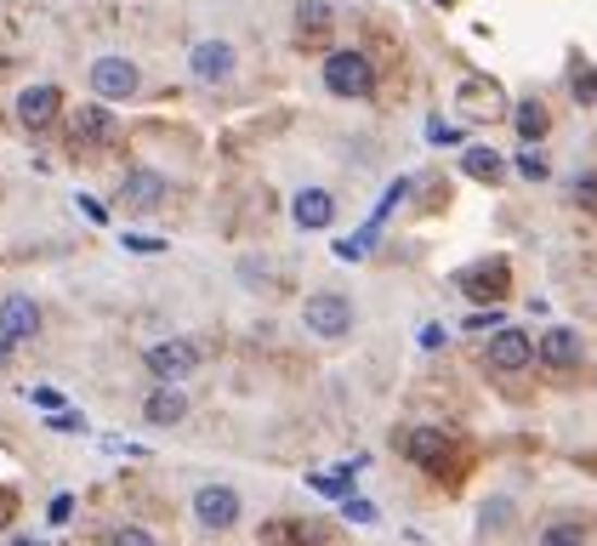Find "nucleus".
<instances>
[{"label":"nucleus","mask_w":597,"mask_h":546,"mask_svg":"<svg viewBox=\"0 0 597 546\" xmlns=\"http://www.w3.org/2000/svg\"><path fill=\"white\" fill-rule=\"evenodd\" d=\"M518 171H524L530 183H540V177H546V160L535 154V148H524V154H518Z\"/></svg>","instance_id":"obj_26"},{"label":"nucleus","mask_w":597,"mask_h":546,"mask_svg":"<svg viewBox=\"0 0 597 546\" xmlns=\"http://www.w3.org/2000/svg\"><path fill=\"white\" fill-rule=\"evenodd\" d=\"M359 467V461H353ZM353 467H341V473H313L308 484L319 489V495H347V484H353Z\"/></svg>","instance_id":"obj_23"},{"label":"nucleus","mask_w":597,"mask_h":546,"mask_svg":"<svg viewBox=\"0 0 597 546\" xmlns=\"http://www.w3.org/2000/svg\"><path fill=\"white\" fill-rule=\"evenodd\" d=\"M427 137H433L438 148H456V142H461V132H456V126H444V120H427Z\"/></svg>","instance_id":"obj_27"},{"label":"nucleus","mask_w":597,"mask_h":546,"mask_svg":"<svg viewBox=\"0 0 597 546\" xmlns=\"http://www.w3.org/2000/svg\"><path fill=\"white\" fill-rule=\"evenodd\" d=\"M142 415L154 421V427H177V421L188 415V399L177 387H160V393H148V405H142Z\"/></svg>","instance_id":"obj_18"},{"label":"nucleus","mask_w":597,"mask_h":546,"mask_svg":"<svg viewBox=\"0 0 597 546\" xmlns=\"http://www.w3.org/2000/svg\"><path fill=\"white\" fill-rule=\"evenodd\" d=\"M461 171H467V177L472 183H501V171H507V160L501 154H495V148H467V154H461Z\"/></svg>","instance_id":"obj_19"},{"label":"nucleus","mask_w":597,"mask_h":546,"mask_svg":"<svg viewBox=\"0 0 597 546\" xmlns=\"http://www.w3.org/2000/svg\"><path fill=\"white\" fill-rule=\"evenodd\" d=\"M456 103H461L467 120H495V114L507 109V97H501V86H495V80H461L456 86Z\"/></svg>","instance_id":"obj_10"},{"label":"nucleus","mask_w":597,"mask_h":546,"mask_svg":"<svg viewBox=\"0 0 597 546\" xmlns=\"http://www.w3.org/2000/svg\"><path fill=\"white\" fill-rule=\"evenodd\" d=\"M52 427H58V433H74V427H80V415H69V410H58V415H52Z\"/></svg>","instance_id":"obj_35"},{"label":"nucleus","mask_w":597,"mask_h":546,"mask_svg":"<svg viewBox=\"0 0 597 546\" xmlns=\"http://www.w3.org/2000/svg\"><path fill=\"white\" fill-rule=\"evenodd\" d=\"M188 63H194L199 80H228V74H234V46L228 40H199Z\"/></svg>","instance_id":"obj_15"},{"label":"nucleus","mask_w":597,"mask_h":546,"mask_svg":"<svg viewBox=\"0 0 597 546\" xmlns=\"http://www.w3.org/2000/svg\"><path fill=\"white\" fill-rule=\"evenodd\" d=\"M74 142H97V148H103V142H120V120L103 109V103H86L80 114H74Z\"/></svg>","instance_id":"obj_13"},{"label":"nucleus","mask_w":597,"mask_h":546,"mask_svg":"<svg viewBox=\"0 0 597 546\" xmlns=\"http://www.w3.org/2000/svg\"><path fill=\"white\" fill-rule=\"evenodd\" d=\"M12 546H35V541H12Z\"/></svg>","instance_id":"obj_37"},{"label":"nucleus","mask_w":597,"mask_h":546,"mask_svg":"<svg viewBox=\"0 0 597 546\" xmlns=\"http://www.w3.org/2000/svg\"><path fill=\"white\" fill-rule=\"evenodd\" d=\"M325 86L336 97H370L376 91V69H370L364 52H331L325 58Z\"/></svg>","instance_id":"obj_1"},{"label":"nucleus","mask_w":597,"mask_h":546,"mask_svg":"<svg viewBox=\"0 0 597 546\" xmlns=\"http://www.w3.org/2000/svg\"><path fill=\"white\" fill-rule=\"evenodd\" d=\"M35 405L40 410H63V393L58 387H35Z\"/></svg>","instance_id":"obj_31"},{"label":"nucleus","mask_w":597,"mask_h":546,"mask_svg":"<svg viewBox=\"0 0 597 546\" xmlns=\"http://www.w3.org/2000/svg\"><path fill=\"white\" fill-rule=\"evenodd\" d=\"M35 331H40L35 296H7V302H0V342H29Z\"/></svg>","instance_id":"obj_8"},{"label":"nucleus","mask_w":597,"mask_h":546,"mask_svg":"<svg viewBox=\"0 0 597 546\" xmlns=\"http://www.w3.org/2000/svg\"><path fill=\"white\" fill-rule=\"evenodd\" d=\"M535 359H540L546 370H575V364H581V336L569 331V325H552V331L540 336Z\"/></svg>","instance_id":"obj_11"},{"label":"nucleus","mask_w":597,"mask_h":546,"mask_svg":"<svg viewBox=\"0 0 597 546\" xmlns=\"http://www.w3.org/2000/svg\"><path fill=\"white\" fill-rule=\"evenodd\" d=\"M69 512H74V501H69V495H58V501H52V524H69Z\"/></svg>","instance_id":"obj_34"},{"label":"nucleus","mask_w":597,"mask_h":546,"mask_svg":"<svg viewBox=\"0 0 597 546\" xmlns=\"http://www.w3.org/2000/svg\"><path fill=\"white\" fill-rule=\"evenodd\" d=\"M405 456H410L415 467H427V473H444V461L456 456V438L444 433V427H415V433L405 438Z\"/></svg>","instance_id":"obj_7"},{"label":"nucleus","mask_w":597,"mask_h":546,"mask_svg":"<svg viewBox=\"0 0 597 546\" xmlns=\"http://www.w3.org/2000/svg\"><path fill=\"white\" fill-rule=\"evenodd\" d=\"M165 177L160 171H148V165H137V171H126V183H120V194H126V206H137V211H154L160 200H165Z\"/></svg>","instance_id":"obj_14"},{"label":"nucleus","mask_w":597,"mask_h":546,"mask_svg":"<svg viewBox=\"0 0 597 546\" xmlns=\"http://www.w3.org/2000/svg\"><path fill=\"white\" fill-rule=\"evenodd\" d=\"M540 546H586V530L581 524H546L540 530Z\"/></svg>","instance_id":"obj_22"},{"label":"nucleus","mask_w":597,"mask_h":546,"mask_svg":"<svg viewBox=\"0 0 597 546\" xmlns=\"http://www.w3.org/2000/svg\"><path fill=\"white\" fill-rule=\"evenodd\" d=\"M456 285L472 296V302H501V296L512 290V268H507V257H489L478 268H467Z\"/></svg>","instance_id":"obj_3"},{"label":"nucleus","mask_w":597,"mask_h":546,"mask_svg":"<svg viewBox=\"0 0 597 546\" xmlns=\"http://www.w3.org/2000/svg\"><path fill=\"white\" fill-rule=\"evenodd\" d=\"M341 512L353 518V524H376V507H370V501H341Z\"/></svg>","instance_id":"obj_28"},{"label":"nucleus","mask_w":597,"mask_h":546,"mask_svg":"<svg viewBox=\"0 0 597 546\" xmlns=\"http://www.w3.org/2000/svg\"><path fill=\"white\" fill-rule=\"evenodd\" d=\"M109 546H154V535L137 530V524H126V530H114V535H109Z\"/></svg>","instance_id":"obj_25"},{"label":"nucleus","mask_w":597,"mask_h":546,"mask_svg":"<svg viewBox=\"0 0 597 546\" xmlns=\"http://www.w3.org/2000/svg\"><path fill=\"white\" fill-rule=\"evenodd\" d=\"M512 126H518V137H524V142H540V137H546V126H552V120H546V109L535 103V97H524V103L512 109Z\"/></svg>","instance_id":"obj_20"},{"label":"nucleus","mask_w":597,"mask_h":546,"mask_svg":"<svg viewBox=\"0 0 597 546\" xmlns=\"http://www.w3.org/2000/svg\"><path fill=\"white\" fill-rule=\"evenodd\" d=\"M575 103L597 109V69H575Z\"/></svg>","instance_id":"obj_24"},{"label":"nucleus","mask_w":597,"mask_h":546,"mask_svg":"<svg viewBox=\"0 0 597 546\" xmlns=\"http://www.w3.org/2000/svg\"><path fill=\"white\" fill-rule=\"evenodd\" d=\"M530 359H535V342L518 331V325H501V331L489 336V364L495 370H524Z\"/></svg>","instance_id":"obj_9"},{"label":"nucleus","mask_w":597,"mask_h":546,"mask_svg":"<svg viewBox=\"0 0 597 546\" xmlns=\"http://www.w3.org/2000/svg\"><path fill=\"white\" fill-rule=\"evenodd\" d=\"M126 245H132V251H148V257L165 251V239H142V234H126Z\"/></svg>","instance_id":"obj_33"},{"label":"nucleus","mask_w":597,"mask_h":546,"mask_svg":"<svg viewBox=\"0 0 597 546\" xmlns=\"http://www.w3.org/2000/svg\"><path fill=\"white\" fill-rule=\"evenodd\" d=\"M262 541L268 546H325V530L302 524V518H273V524H262Z\"/></svg>","instance_id":"obj_16"},{"label":"nucleus","mask_w":597,"mask_h":546,"mask_svg":"<svg viewBox=\"0 0 597 546\" xmlns=\"http://www.w3.org/2000/svg\"><path fill=\"white\" fill-rule=\"evenodd\" d=\"M438 7H450V0H438Z\"/></svg>","instance_id":"obj_38"},{"label":"nucleus","mask_w":597,"mask_h":546,"mask_svg":"<svg viewBox=\"0 0 597 546\" xmlns=\"http://www.w3.org/2000/svg\"><path fill=\"white\" fill-rule=\"evenodd\" d=\"M12 518H17V495H12V489H0V530H7Z\"/></svg>","instance_id":"obj_32"},{"label":"nucleus","mask_w":597,"mask_h":546,"mask_svg":"<svg viewBox=\"0 0 597 546\" xmlns=\"http://www.w3.org/2000/svg\"><path fill=\"white\" fill-rule=\"evenodd\" d=\"M302 325H308L313 336L336 342V336H347V331H353V302H347V296H336V290H319V296H308Z\"/></svg>","instance_id":"obj_2"},{"label":"nucleus","mask_w":597,"mask_h":546,"mask_svg":"<svg viewBox=\"0 0 597 546\" xmlns=\"http://www.w3.org/2000/svg\"><path fill=\"white\" fill-rule=\"evenodd\" d=\"M194 518L206 530H234L239 524V489H228V484H206L194 495Z\"/></svg>","instance_id":"obj_5"},{"label":"nucleus","mask_w":597,"mask_h":546,"mask_svg":"<svg viewBox=\"0 0 597 546\" xmlns=\"http://www.w3.org/2000/svg\"><path fill=\"white\" fill-rule=\"evenodd\" d=\"M489 325H507L501 308H489V313H472V319H467V331H489Z\"/></svg>","instance_id":"obj_30"},{"label":"nucleus","mask_w":597,"mask_h":546,"mask_svg":"<svg viewBox=\"0 0 597 546\" xmlns=\"http://www.w3.org/2000/svg\"><path fill=\"white\" fill-rule=\"evenodd\" d=\"M91 91L103 97V109L120 103V97H132V91H137V63H126V58H97V63H91Z\"/></svg>","instance_id":"obj_6"},{"label":"nucleus","mask_w":597,"mask_h":546,"mask_svg":"<svg viewBox=\"0 0 597 546\" xmlns=\"http://www.w3.org/2000/svg\"><path fill=\"white\" fill-rule=\"evenodd\" d=\"M575 200H581L586 211H597V177H581V183H575Z\"/></svg>","instance_id":"obj_29"},{"label":"nucleus","mask_w":597,"mask_h":546,"mask_svg":"<svg viewBox=\"0 0 597 546\" xmlns=\"http://www.w3.org/2000/svg\"><path fill=\"white\" fill-rule=\"evenodd\" d=\"M0 364H7V342H0Z\"/></svg>","instance_id":"obj_36"},{"label":"nucleus","mask_w":597,"mask_h":546,"mask_svg":"<svg viewBox=\"0 0 597 546\" xmlns=\"http://www.w3.org/2000/svg\"><path fill=\"white\" fill-rule=\"evenodd\" d=\"M331 29V7L325 0H302L296 7V35H325Z\"/></svg>","instance_id":"obj_21"},{"label":"nucleus","mask_w":597,"mask_h":546,"mask_svg":"<svg viewBox=\"0 0 597 546\" xmlns=\"http://www.w3.org/2000/svg\"><path fill=\"white\" fill-rule=\"evenodd\" d=\"M290 216L302 222V228H331L336 200H331L325 188H302V194H296V206H290Z\"/></svg>","instance_id":"obj_17"},{"label":"nucleus","mask_w":597,"mask_h":546,"mask_svg":"<svg viewBox=\"0 0 597 546\" xmlns=\"http://www.w3.org/2000/svg\"><path fill=\"white\" fill-rule=\"evenodd\" d=\"M148 370H154V376L171 387V382H183V376H194V370H199V347L194 342H154V347H148Z\"/></svg>","instance_id":"obj_4"},{"label":"nucleus","mask_w":597,"mask_h":546,"mask_svg":"<svg viewBox=\"0 0 597 546\" xmlns=\"http://www.w3.org/2000/svg\"><path fill=\"white\" fill-rule=\"evenodd\" d=\"M58 103H63L58 86H29V91H17V120L29 132H40V126H52V120H58Z\"/></svg>","instance_id":"obj_12"}]
</instances>
